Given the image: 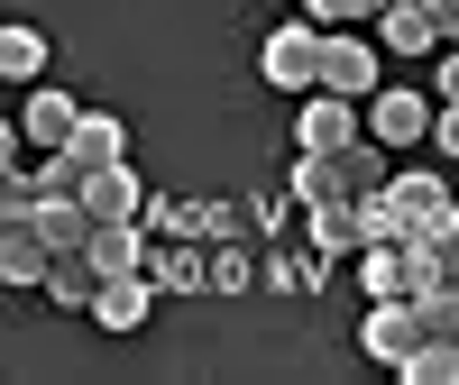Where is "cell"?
Wrapping results in <instances>:
<instances>
[{"label": "cell", "instance_id": "1", "mask_svg": "<svg viewBox=\"0 0 459 385\" xmlns=\"http://www.w3.org/2000/svg\"><path fill=\"white\" fill-rule=\"evenodd\" d=\"M257 73H266L276 92H313V83H322V19H285V28L257 47Z\"/></svg>", "mask_w": 459, "mask_h": 385}, {"label": "cell", "instance_id": "2", "mask_svg": "<svg viewBox=\"0 0 459 385\" xmlns=\"http://www.w3.org/2000/svg\"><path fill=\"white\" fill-rule=\"evenodd\" d=\"M350 138H368V101H350V92H303V110H294V147H322V157H340Z\"/></svg>", "mask_w": 459, "mask_h": 385}, {"label": "cell", "instance_id": "3", "mask_svg": "<svg viewBox=\"0 0 459 385\" xmlns=\"http://www.w3.org/2000/svg\"><path fill=\"white\" fill-rule=\"evenodd\" d=\"M423 312H413V294H395V303H368V321H359V349L377 358V367H404L413 349H423Z\"/></svg>", "mask_w": 459, "mask_h": 385}, {"label": "cell", "instance_id": "4", "mask_svg": "<svg viewBox=\"0 0 459 385\" xmlns=\"http://www.w3.org/2000/svg\"><path fill=\"white\" fill-rule=\"evenodd\" d=\"M432 120H441V101L404 92V83H377V92H368V138H386V147H423Z\"/></svg>", "mask_w": 459, "mask_h": 385}, {"label": "cell", "instance_id": "5", "mask_svg": "<svg viewBox=\"0 0 459 385\" xmlns=\"http://www.w3.org/2000/svg\"><path fill=\"white\" fill-rule=\"evenodd\" d=\"M322 92H350V101L377 92V47L359 28H322Z\"/></svg>", "mask_w": 459, "mask_h": 385}, {"label": "cell", "instance_id": "6", "mask_svg": "<svg viewBox=\"0 0 459 385\" xmlns=\"http://www.w3.org/2000/svg\"><path fill=\"white\" fill-rule=\"evenodd\" d=\"M331 266H340V257L313 248V239H303V248H266V257H257V285H266V294H322Z\"/></svg>", "mask_w": 459, "mask_h": 385}, {"label": "cell", "instance_id": "7", "mask_svg": "<svg viewBox=\"0 0 459 385\" xmlns=\"http://www.w3.org/2000/svg\"><path fill=\"white\" fill-rule=\"evenodd\" d=\"M28 229H37V239H47L56 257H65V248H92V229H101V220H92V202H83V192H37Z\"/></svg>", "mask_w": 459, "mask_h": 385}, {"label": "cell", "instance_id": "8", "mask_svg": "<svg viewBox=\"0 0 459 385\" xmlns=\"http://www.w3.org/2000/svg\"><path fill=\"white\" fill-rule=\"evenodd\" d=\"M147 276H157V294H212V239H157Z\"/></svg>", "mask_w": 459, "mask_h": 385}, {"label": "cell", "instance_id": "9", "mask_svg": "<svg viewBox=\"0 0 459 385\" xmlns=\"http://www.w3.org/2000/svg\"><path fill=\"white\" fill-rule=\"evenodd\" d=\"M377 47H386V56H441L432 0H386V10H377Z\"/></svg>", "mask_w": 459, "mask_h": 385}, {"label": "cell", "instance_id": "10", "mask_svg": "<svg viewBox=\"0 0 459 385\" xmlns=\"http://www.w3.org/2000/svg\"><path fill=\"white\" fill-rule=\"evenodd\" d=\"M101 266H92V248H65L56 266H47V285H37V294H47V303H65V312H92V303H101Z\"/></svg>", "mask_w": 459, "mask_h": 385}, {"label": "cell", "instance_id": "11", "mask_svg": "<svg viewBox=\"0 0 459 385\" xmlns=\"http://www.w3.org/2000/svg\"><path fill=\"white\" fill-rule=\"evenodd\" d=\"M74 129H83V110H74V92H47V83H37V92L19 101V138H28V147H65Z\"/></svg>", "mask_w": 459, "mask_h": 385}, {"label": "cell", "instance_id": "12", "mask_svg": "<svg viewBox=\"0 0 459 385\" xmlns=\"http://www.w3.org/2000/svg\"><path fill=\"white\" fill-rule=\"evenodd\" d=\"M147 303H157V276H110L101 303H92V321L110 339H129V330H147Z\"/></svg>", "mask_w": 459, "mask_h": 385}, {"label": "cell", "instance_id": "13", "mask_svg": "<svg viewBox=\"0 0 459 385\" xmlns=\"http://www.w3.org/2000/svg\"><path fill=\"white\" fill-rule=\"evenodd\" d=\"M83 202H92V220H147V202H157V192L138 184V166H101V175L83 184Z\"/></svg>", "mask_w": 459, "mask_h": 385}, {"label": "cell", "instance_id": "14", "mask_svg": "<svg viewBox=\"0 0 459 385\" xmlns=\"http://www.w3.org/2000/svg\"><path fill=\"white\" fill-rule=\"evenodd\" d=\"M65 147H74V166H83V175L129 166V120H110V110H83V129H74Z\"/></svg>", "mask_w": 459, "mask_h": 385}, {"label": "cell", "instance_id": "15", "mask_svg": "<svg viewBox=\"0 0 459 385\" xmlns=\"http://www.w3.org/2000/svg\"><path fill=\"white\" fill-rule=\"evenodd\" d=\"M303 220H313V248H331V257H359V248H368V220H359V192H340V202H313Z\"/></svg>", "mask_w": 459, "mask_h": 385}, {"label": "cell", "instance_id": "16", "mask_svg": "<svg viewBox=\"0 0 459 385\" xmlns=\"http://www.w3.org/2000/svg\"><path fill=\"white\" fill-rule=\"evenodd\" d=\"M47 266H56V248L37 239L28 220H19V229H0V285H47Z\"/></svg>", "mask_w": 459, "mask_h": 385}, {"label": "cell", "instance_id": "17", "mask_svg": "<svg viewBox=\"0 0 459 385\" xmlns=\"http://www.w3.org/2000/svg\"><path fill=\"white\" fill-rule=\"evenodd\" d=\"M285 192H294L303 211H313V202H340V192H350V175H340V157L303 147V157H294V175H285Z\"/></svg>", "mask_w": 459, "mask_h": 385}, {"label": "cell", "instance_id": "18", "mask_svg": "<svg viewBox=\"0 0 459 385\" xmlns=\"http://www.w3.org/2000/svg\"><path fill=\"white\" fill-rule=\"evenodd\" d=\"M0 73H10V83H37V73H47V37H37L28 19L0 28Z\"/></svg>", "mask_w": 459, "mask_h": 385}, {"label": "cell", "instance_id": "19", "mask_svg": "<svg viewBox=\"0 0 459 385\" xmlns=\"http://www.w3.org/2000/svg\"><path fill=\"white\" fill-rule=\"evenodd\" d=\"M395 376H404V385H459V339H423Z\"/></svg>", "mask_w": 459, "mask_h": 385}, {"label": "cell", "instance_id": "20", "mask_svg": "<svg viewBox=\"0 0 459 385\" xmlns=\"http://www.w3.org/2000/svg\"><path fill=\"white\" fill-rule=\"evenodd\" d=\"M340 175H350V192L395 184V175H386V138H350V147H340Z\"/></svg>", "mask_w": 459, "mask_h": 385}, {"label": "cell", "instance_id": "21", "mask_svg": "<svg viewBox=\"0 0 459 385\" xmlns=\"http://www.w3.org/2000/svg\"><path fill=\"white\" fill-rule=\"evenodd\" d=\"M248 285H257L248 239H212V294H248Z\"/></svg>", "mask_w": 459, "mask_h": 385}, {"label": "cell", "instance_id": "22", "mask_svg": "<svg viewBox=\"0 0 459 385\" xmlns=\"http://www.w3.org/2000/svg\"><path fill=\"white\" fill-rule=\"evenodd\" d=\"M37 211V175H19V166H0V229H19Z\"/></svg>", "mask_w": 459, "mask_h": 385}, {"label": "cell", "instance_id": "23", "mask_svg": "<svg viewBox=\"0 0 459 385\" xmlns=\"http://www.w3.org/2000/svg\"><path fill=\"white\" fill-rule=\"evenodd\" d=\"M303 202L294 192H248V220H257V239H285V220H294Z\"/></svg>", "mask_w": 459, "mask_h": 385}, {"label": "cell", "instance_id": "24", "mask_svg": "<svg viewBox=\"0 0 459 385\" xmlns=\"http://www.w3.org/2000/svg\"><path fill=\"white\" fill-rule=\"evenodd\" d=\"M303 19H322V28H359V19H377V0H303Z\"/></svg>", "mask_w": 459, "mask_h": 385}, {"label": "cell", "instance_id": "25", "mask_svg": "<svg viewBox=\"0 0 459 385\" xmlns=\"http://www.w3.org/2000/svg\"><path fill=\"white\" fill-rule=\"evenodd\" d=\"M432 147H441V157H459V101H441V120H432Z\"/></svg>", "mask_w": 459, "mask_h": 385}, {"label": "cell", "instance_id": "26", "mask_svg": "<svg viewBox=\"0 0 459 385\" xmlns=\"http://www.w3.org/2000/svg\"><path fill=\"white\" fill-rule=\"evenodd\" d=\"M432 28H441V47H459V0H432Z\"/></svg>", "mask_w": 459, "mask_h": 385}, {"label": "cell", "instance_id": "27", "mask_svg": "<svg viewBox=\"0 0 459 385\" xmlns=\"http://www.w3.org/2000/svg\"><path fill=\"white\" fill-rule=\"evenodd\" d=\"M441 101H459V47H441Z\"/></svg>", "mask_w": 459, "mask_h": 385}, {"label": "cell", "instance_id": "28", "mask_svg": "<svg viewBox=\"0 0 459 385\" xmlns=\"http://www.w3.org/2000/svg\"><path fill=\"white\" fill-rule=\"evenodd\" d=\"M377 10H386V0H377Z\"/></svg>", "mask_w": 459, "mask_h": 385}]
</instances>
